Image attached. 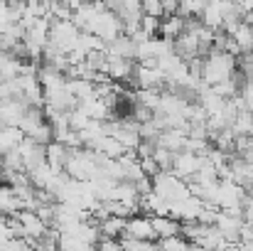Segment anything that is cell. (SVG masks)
<instances>
[{"label":"cell","instance_id":"1","mask_svg":"<svg viewBox=\"0 0 253 251\" xmlns=\"http://www.w3.org/2000/svg\"><path fill=\"white\" fill-rule=\"evenodd\" d=\"M236 67H239V57L229 54V52H219V50H211L207 57H204V67H202V82L207 86H214L219 82H226L236 74Z\"/></svg>","mask_w":253,"mask_h":251},{"label":"cell","instance_id":"2","mask_svg":"<svg viewBox=\"0 0 253 251\" xmlns=\"http://www.w3.org/2000/svg\"><path fill=\"white\" fill-rule=\"evenodd\" d=\"M123 237L138 239V242H153V239H158L155 237V229H153V219L148 214H133V217H128L126 234Z\"/></svg>","mask_w":253,"mask_h":251},{"label":"cell","instance_id":"3","mask_svg":"<svg viewBox=\"0 0 253 251\" xmlns=\"http://www.w3.org/2000/svg\"><path fill=\"white\" fill-rule=\"evenodd\" d=\"M204 163V155H197V153H189V151H182L174 155V163H172V172L179 177V180H192L197 175V170Z\"/></svg>","mask_w":253,"mask_h":251},{"label":"cell","instance_id":"4","mask_svg":"<svg viewBox=\"0 0 253 251\" xmlns=\"http://www.w3.org/2000/svg\"><path fill=\"white\" fill-rule=\"evenodd\" d=\"M30 103H25L22 99H5L0 101V126H20V121L25 118Z\"/></svg>","mask_w":253,"mask_h":251},{"label":"cell","instance_id":"5","mask_svg":"<svg viewBox=\"0 0 253 251\" xmlns=\"http://www.w3.org/2000/svg\"><path fill=\"white\" fill-rule=\"evenodd\" d=\"M135 59H123V57H108V79L113 84H130L135 74Z\"/></svg>","mask_w":253,"mask_h":251},{"label":"cell","instance_id":"6","mask_svg":"<svg viewBox=\"0 0 253 251\" xmlns=\"http://www.w3.org/2000/svg\"><path fill=\"white\" fill-rule=\"evenodd\" d=\"M17 217H20V222L25 227V239H40V237H44L52 229V227L44 224V219L35 209H22V212H17Z\"/></svg>","mask_w":253,"mask_h":251},{"label":"cell","instance_id":"7","mask_svg":"<svg viewBox=\"0 0 253 251\" xmlns=\"http://www.w3.org/2000/svg\"><path fill=\"white\" fill-rule=\"evenodd\" d=\"M44 158H47V165L52 167L54 172H67V160H69V148L59 141H52L47 143V151H44Z\"/></svg>","mask_w":253,"mask_h":251},{"label":"cell","instance_id":"8","mask_svg":"<svg viewBox=\"0 0 253 251\" xmlns=\"http://www.w3.org/2000/svg\"><path fill=\"white\" fill-rule=\"evenodd\" d=\"M158 146L168 148L172 153H182L184 146H187V131H182V128H165L160 133V138H158Z\"/></svg>","mask_w":253,"mask_h":251},{"label":"cell","instance_id":"9","mask_svg":"<svg viewBox=\"0 0 253 251\" xmlns=\"http://www.w3.org/2000/svg\"><path fill=\"white\" fill-rule=\"evenodd\" d=\"M153 219V229L158 239H168V237H177L182 234V222L174 217H150Z\"/></svg>","mask_w":253,"mask_h":251},{"label":"cell","instance_id":"10","mask_svg":"<svg viewBox=\"0 0 253 251\" xmlns=\"http://www.w3.org/2000/svg\"><path fill=\"white\" fill-rule=\"evenodd\" d=\"M126 217H116V214H108L106 219L98 222V229H101V237L103 239H118L126 234Z\"/></svg>","mask_w":253,"mask_h":251},{"label":"cell","instance_id":"11","mask_svg":"<svg viewBox=\"0 0 253 251\" xmlns=\"http://www.w3.org/2000/svg\"><path fill=\"white\" fill-rule=\"evenodd\" d=\"M202 25L204 27H209V30H214V32H219V30H224V12H221V2H209L207 0V7H204V12H202Z\"/></svg>","mask_w":253,"mask_h":251},{"label":"cell","instance_id":"12","mask_svg":"<svg viewBox=\"0 0 253 251\" xmlns=\"http://www.w3.org/2000/svg\"><path fill=\"white\" fill-rule=\"evenodd\" d=\"M184 27H187V20L182 17V15H168V17H163V25H160V37H165V40H177L182 32H184Z\"/></svg>","mask_w":253,"mask_h":251},{"label":"cell","instance_id":"13","mask_svg":"<svg viewBox=\"0 0 253 251\" xmlns=\"http://www.w3.org/2000/svg\"><path fill=\"white\" fill-rule=\"evenodd\" d=\"M93 151H98V153H103V155H108L111 160H121L128 151H126V146L123 143H118L113 136H106V138H101L98 143H96V148Z\"/></svg>","mask_w":253,"mask_h":251},{"label":"cell","instance_id":"14","mask_svg":"<svg viewBox=\"0 0 253 251\" xmlns=\"http://www.w3.org/2000/svg\"><path fill=\"white\" fill-rule=\"evenodd\" d=\"M231 37L236 40V45L241 47V52L244 54H249L253 47V25L251 22H241L234 32H231Z\"/></svg>","mask_w":253,"mask_h":251},{"label":"cell","instance_id":"15","mask_svg":"<svg viewBox=\"0 0 253 251\" xmlns=\"http://www.w3.org/2000/svg\"><path fill=\"white\" fill-rule=\"evenodd\" d=\"M204 7H207V0H179V10H177V15H182L184 20H192V17H202V12H204Z\"/></svg>","mask_w":253,"mask_h":251},{"label":"cell","instance_id":"16","mask_svg":"<svg viewBox=\"0 0 253 251\" xmlns=\"http://www.w3.org/2000/svg\"><path fill=\"white\" fill-rule=\"evenodd\" d=\"M158 247L160 251H189L192 244L182 234H177V237H168V239H158Z\"/></svg>","mask_w":253,"mask_h":251},{"label":"cell","instance_id":"17","mask_svg":"<svg viewBox=\"0 0 253 251\" xmlns=\"http://www.w3.org/2000/svg\"><path fill=\"white\" fill-rule=\"evenodd\" d=\"M91 121H93V118L86 113L82 106H77L74 111H69V126H72V131H84Z\"/></svg>","mask_w":253,"mask_h":251},{"label":"cell","instance_id":"18","mask_svg":"<svg viewBox=\"0 0 253 251\" xmlns=\"http://www.w3.org/2000/svg\"><path fill=\"white\" fill-rule=\"evenodd\" d=\"M174 155H177V153H172V151L163 148V146H155V151H153V158H155V163L160 165V170H172Z\"/></svg>","mask_w":253,"mask_h":251},{"label":"cell","instance_id":"19","mask_svg":"<svg viewBox=\"0 0 253 251\" xmlns=\"http://www.w3.org/2000/svg\"><path fill=\"white\" fill-rule=\"evenodd\" d=\"M160 25H163V20L160 17H153V15H143V20H140V30L148 37H158L160 35Z\"/></svg>","mask_w":253,"mask_h":251},{"label":"cell","instance_id":"20","mask_svg":"<svg viewBox=\"0 0 253 251\" xmlns=\"http://www.w3.org/2000/svg\"><path fill=\"white\" fill-rule=\"evenodd\" d=\"M143 2V12L145 15H153V17H165V10H163V0H140Z\"/></svg>","mask_w":253,"mask_h":251},{"label":"cell","instance_id":"21","mask_svg":"<svg viewBox=\"0 0 253 251\" xmlns=\"http://www.w3.org/2000/svg\"><path fill=\"white\" fill-rule=\"evenodd\" d=\"M241 214H244V222L246 224H253V195L246 192L244 202H241Z\"/></svg>","mask_w":253,"mask_h":251},{"label":"cell","instance_id":"22","mask_svg":"<svg viewBox=\"0 0 253 251\" xmlns=\"http://www.w3.org/2000/svg\"><path fill=\"white\" fill-rule=\"evenodd\" d=\"M241 101H244V108H249L253 113V82H249L246 79V84H244V89H241Z\"/></svg>","mask_w":253,"mask_h":251},{"label":"cell","instance_id":"23","mask_svg":"<svg viewBox=\"0 0 253 251\" xmlns=\"http://www.w3.org/2000/svg\"><path fill=\"white\" fill-rule=\"evenodd\" d=\"M163 10H165V17H168V15H177L179 0H163Z\"/></svg>","mask_w":253,"mask_h":251}]
</instances>
